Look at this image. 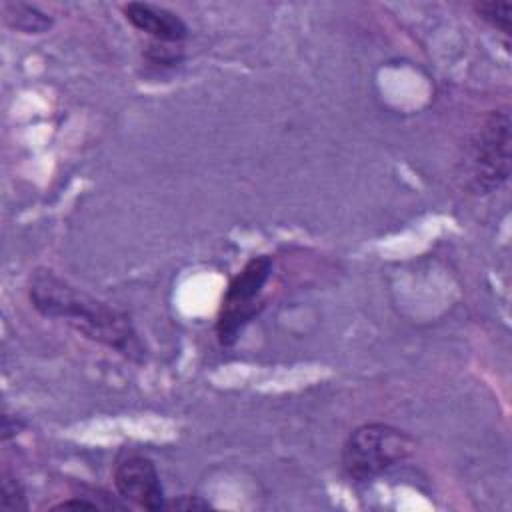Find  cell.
<instances>
[{"instance_id": "obj_1", "label": "cell", "mask_w": 512, "mask_h": 512, "mask_svg": "<svg viewBox=\"0 0 512 512\" xmlns=\"http://www.w3.org/2000/svg\"><path fill=\"white\" fill-rule=\"evenodd\" d=\"M28 298L42 316L62 320L84 338L116 350L134 362L144 360L146 348L124 312L70 284L52 270L38 268L32 272Z\"/></svg>"}, {"instance_id": "obj_2", "label": "cell", "mask_w": 512, "mask_h": 512, "mask_svg": "<svg viewBox=\"0 0 512 512\" xmlns=\"http://www.w3.org/2000/svg\"><path fill=\"white\" fill-rule=\"evenodd\" d=\"M412 448V438L400 428L384 422L362 424L342 446V468L350 480L370 482L406 460Z\"/></svg>"}, {"instance_id": "obj_3", "label": "cell", "mask_w": 512, "mask_h": 512, "mask_svg": "<svg viewBox=\"0 0 512 512\" xmlns=\"http://www.w3.org/2000/svg\"><path fill=\"white\" fill-rule=\"evenodd\" d=\"M468 182L474 192L498 190L510 176V114L490 110L468 146Z\"/></svg>"}, {"instance_id": "obj_4", "label": "cell", "mask_w": 512, "mask_h": 512, "mask_svg": "<svg viewBox=\"0 0 512 512\" xmlns=\"http://www.w3.org/2000/svg\"><path fill=\"white\" fill-rule=\"evenodd\" d=\"M272 272V258L262 254L250 258L244 268L230 280L222 298L216 334L222 346H232L244 326L258 312V296Z\"/></svg>"}, {"instance_id": "obj_5", "label": "cell", "mask_w": 512, "mask_h": 512, "mask_svg": "<svg viewBox=\"0 0 512 512\" xmlns=\"http://www.w3.org/2000/svg\"><path fill=\"white\" fill-rule=\"evenodd\" d=\"M114 486L118 494L144 510L166 508V496L156 464L144 454H126L116 462Z\"/></svg>"}, {"instance_id": "obj_6", "label": "cell", "mask_w": 512, "mask_h": 512, "mask_svg": "<svg viewBox=\"0 0 512 512\" xmlns=\"http://www.w3.org/2000/svg\"><path fill=\"white\" fill-rule=\"evenodd\" d=\"M126 20L158 42H180L188 36L186 22L172 10L150 2H128L122 6Z\"/></svg>"}, {"instance_id": "obj_7", "label": "cell", "mask_w": 512, "mask_h": 512, "mask_svg": "<svg viewBox=\"0 0 512 512\" xmlns=\"http://www.w3.org/2000/svg\"><path fill=\"white\" fill-rule=\"evenodd\" d=\"M2 20L6 26L22 34H44L52 28L50 14L42 12L34 4H24V2H4Z\"/></svg>"}, {"instance_id": "obj_8", "label": "cell", "mask_w": 512, "mask_h": 512, "mask_svg": "<svg viewBox=\"0 0 512 512\" xmlns=\"http://www.w3.org/2000/svg\"><path fill=\"white\" fill-rule=\"evenodd\" d=\"M474 12L492 28L500 30L504 36H510V18H512L510 2H496V0L474 2Z\"/></svg>"}, {"instance_id": "obj_9", "label": "cell", "mask_w": 512, "mask_h": 512, "mask_svg": "<svg viewBox=\"0 0 512 512\" xmlns=\"http://www.w3.org/2000/svg\"><path fill=\"white\" fill-rule=\"evenodd\" d=\"M0 508L4 512L28 510L26 490H24L22 482L16 476H12L10 472L2 474V482H0Z\"/></svg>"}, {"instance_id": "obj_10", "label": "cell", "mask_w": 512, "mask_h": 512, "mask_svg": "<svg viewBox=\"0 0 512 512\" xmlns=\"http://www.w3.org/2000/svg\"><path fill=\"white\" fill-rule=\"evenodd\" d=\"M166 508H176V510H196V508H210L206 500H200L198 496H180L174 502L166 504Z\"/></svg>"}, {"instance_id": "obj_11", "label": "cell", "mask_w": 512, "mask_h": 512, "mask_svg": "<svg viewBox=\"0 0 512 512\" xmlns=\"http://www.w3.org/2000/svg\"><path fill=\"white\" fill-rule=\"evenodd\" d=\"M70 508H74V510H98V506L94 504V502H88V500H66V502H60V504H56L52 510H70Z\"/></svg>"}]
</instances>
